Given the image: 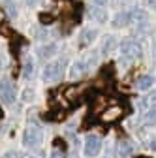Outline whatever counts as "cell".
<instances>
[{"label":"cell","mask_w":156,"mask_h":158,"mask_svg":"<svg viewBox=\"0 0 156 158\" xmlns=\"http://www.w3.org/2000/svg\"><path fill=\"white\" fill-rule=\"evenodd\" d=\"M32 70H34V64H32V58H27V60H25V64H23V77L25 79H28L30 75H32Z\"/></svg>","instance_id":"d6986e66"},{"label":"cell","mask_w":156,"mask_h":158,"mask_svg":"<svg viewBox=\"0 0 156 158\" xmlns=\"http://www.w3.org/2000/svg\"><path fill=\"white\" fill-rule=\"evenodd\" d=\"M132 23V11H122L119 13L115 19H113V25L119 28V27H124V25H130Z\"/></svg>","instance_id":"8fae6325"},{"label":"cell","mask_w":156,"mask_h":158,"mask_svg":"<svg viewBox=\"0 0 156 158\" xmlns=\"http://www.w3.org/2000/svg\"><path fill=\"white\" fill-rule=\"evenodd\" d=\"M55 51H56V45H45V47H40V49H38V55H40L42 58H47V56H51Z\"/></svg>","instance_id":"ac0fdd59"},{"label":"cell","mask_w":156,"mask_h":158,"mask_svg":"<svg viewBox=\"0 0 156 158\" xmlns=\"http://www.w3.org/2000/svg\"><path fill=\"white\" fill-rule=\"evenodd\" d=\"M117 47V40L113 38V36H109V38H105V44H104V49H102V53L104 55H109L113 49Z\"/></svg>","instance_id":"2e32d148"},{"label":"cell","mask_w":156,"mask_h":158,"mask_svg":"<svg viewBox=\"0 0 156 158\" xmlns=\"http://www.w3.org/2000/svg\"><path fill=\"white\" fill-rule=\"evenodd\" d=\"M42 128L38 126V124H34V123H30L28 126H27V130H25V134H23V145L25 147H28V149H32V147H38L42 143Z\"/></svg>","instance_id":"7a4b0ae2"},{"label":"cell","mask_w":156,"mask_h":158,"mask_svg":"<svg viewBox=\"0 0 156 158\" xmlns=\"http://www.w3.org/2000/svg\"><path fill=\"white\" fill-rule=\"evenodd\" d=\"M53 21H55V15L45 13V11H43V13H40V23H42V25H51Z\"/></svg>","instance_id":"44dd1931"},{"label":"cell","mask_w":156,"mask_h":158,"mask_svg":"<svg viewBox=\"0 0 156 158\" xmlns=\"http://www.w3.org/2000/svg\"><path fill=\"white\" fill-rule=\"evenodd\" d=\"M105 158H111V156H105Z\"/></svg>","instance_id":"836d02e7"},{"label":"cell","mask_w":156,"mask_h":158,"mask_svg":"<svg viewBox=\"0 0 156 158\" xmlns=\"http://www.w3.org/2000/svg\"><path fill=\"white\" fill-rule=\"evenodd\" d=\"M23 98H25V100H32V90H30V89H27V90L23 92Z\"/></svg>","instance_id":"d4e9b609"},{"label":"cell","mask_w":156,"mask_h":158,"mask_svg":"<svg viewBox=\"0 0 156 158\" xmlns=\"http://www.w3.org/2000/svg\"><path fill=\"white\" fill-rule=\"evenodd\" d=\"M139 107H141V109H145V111H147V109H150V107H156V90L143 98V100L139 102Z\"/></svg>","instance_id":"5bb4252c"},{"label":"cell","mask_w":156,"mask_h":158,"mask_svg":"<svg viewBox=\"0 0 156 158\" xmlns=\"http://www.w3.org/2000/svg\"><path fill=\"white\" fill-rule=\"evenodd\" d=\"M6 13L10 17H15L17 15V6H15L13 0H6Z\"/></svg>","instance_id":"ffe728a7"},{"label":"cell","mask_w":156,"mask_h":158,"mask_svg":"<svg viewBox=\"0 0 156 158\" xmlns=\"http://www.w3.org/2000/svg\"><path fill=\"white\" fill-rule=\"evenodd\" d=\"M141 124L143 126H154L156 124V107H150L143 113L141 117Z\"/></svg>","instance_id":"30bf717a"},{"label":"cell","mask_w":156,"mask_h":158,"mask_svg":"<svg viewBox=\"0 0 156 158\" xmlns=\"http://www.w3.org/2000/svg\"><path fill=\"white\" fill-rule=\"evenodd\" d=\"M53 147H55V149H58V151H60V149H66V141H64V139H60V137H56V139L53 141Z\"/></svg>","instance_id":"7402d4cb"},{"label":"cell","mask_w":156,"mask_h":158,"mask_svg":"<svg viewBox=\"0 0 156 158\" xmlns=\"http://www.w3.org/2000/svg\"><path fill=\"white\" fill-rule=\"evenodd\" d=\"M81 94H83V89H81V87H68V89L64 90L66 100H70V102H75L77 98H81Z\"/></svg>","instance_id":"4fadbf2b"},{"label":"cell","mask_w":156,"mask_h":158,"mask_svg":"<svg viewBox=\"0 0 156 158\" xmlns=\"http://www.w3.org/2000/svg\"><path fill=\"white\" fill-rule=\"evenodd\" d=\"M92 4H94V6H102V8H104V6L107 4V0H92Z\"/></svg>","instance_id":"484cf974"},{"label":"cell","mask_w":156,"mask_h":158,"mask_svg":"<svg viewBox=\"0 0 156 158\" xmlns=\"http://www.w3.org/2000/svg\"><path fill=\"white\" fill-rule=\"evenodd\" d=\"M113 73H115L113 64H107V66H104V68H102L100 77H102V79H105V81H111V79H113Z\"/></svg>","instance_id":"e0dca14e"},{"label":"cell","mask_w":156,"mask_h":158,"mask_svg":"<svg viewBox=\"0 0 156 158\" xmlns=\"http://www.w3.org/2000/svg\"><path fill=\"white\" fill-rule=\"evenodd\" d=\"M132 151H133V147H132V143H130V141L122 139V141L119 143V156L126 158V156H130V154H132Z\"/></svg>","instance_id":"9a60e30c"},{"label":"cell","mask_w":156,"mask_h":158,"mask_svg":"<svg viewBox=\"0 0 156 158\" xmlns=\"http://www.w3.org/2000/svg\"><path fill=\"white\" fill-rule=\"evenodd\" d=\"M96 36H98V32H96L94 28H85L81 32V36H79V45L81 47H88L94 40H96Z\"/></svg>","instance_id":"52a82bcc"},{"label":"cell","mask_w":156,"mask_h":158,"mask_svg":"<svg viewBox=\"0 0 156 158\" xmlns=\"http://www.w3.org/2000/svg\"><path fill=\"white\" fill-rule=\"evenodd\" d=\"M68 158H79V156H77V154H70Z\"/></svg>","instance_id":"f546056e"},{"label":"cell","mask_w":156,"mask_h":158,"mask_svg":"<svg viewBox=\"0 0 156 158\" xmlns=\"http://www.w3.org/2000/svg\"><path fill=\"white\" fill-rule=\"evenodd\" d=\"M102 151V137L100 135H88L87 139H85V154L94 158V156H98Z\"/></svg>","instance_id":"5b68a950"},{"label":"cell","mask_w":156,"mask_h":158,"mask_svg":"<svg viewBox=\"0 0 156 158\" xmlns=\"http://www.w3.org/2000/svg\"><path fill=\"white\" fill-rule=\"evenodd\" d=\"M152 83H154V79L150 75H141L138 81H135V89L138 90H149L152 87Z\"/></svg>","instance_id":"7c38bea8"},{"label":"cell","mask_w":156,"mask_h":158,"mask_svg":"<svg viewBox=\"0 0 156 158\" xmlns=\"http://www.w3.org/2000/svg\"><path fill=\"white\" fill-rule=\"evenodd\" d=\"M135 158H150V156H135Z\"/></svg>","instance_id":"1f68e13d"},{"label":"cell","mask_w":156,"mask_h":158,"mask_svg":"<svg viewBox=\"0 0 156 158\" xmlns=\"http://www.w3.org/2000/svg\"><path fill=\"white\" fill-rule=\"evenodd\" d=\"M122 115H124V109L121 106L113 104L111 107L104 109V113L100 115V118H102V123H117L119 118H122Z\"/></svg>","instance_id":"8992f818"},{"label":"cell","mask_w":156,"mask_h":158,"mask_svg":"<svg viewBox=\"0 0 156 158\" xmlns=\"http://www.w3.org/2000/svg\"><path fill=\"white\" fill-rule=\"evenodd\" d=\"M2 21H4V11H2V8H0V25H2Z\"/></svg>","instance_id":"f1b7e54d"},{"label":"cell","mask_w":156,"mask_h":158,"mask_svg":"<svg viewBox=\"0 0 156 158\" xmlns=\"http://www.w3.org/2000/svg\"><path fill=\"white\" fill-rule=\"evenodd\" d=\"M0 118H2V109H0Z\"/></svg>","instance_id":"d6a6232c"},{"label":"cell","mask_w":156,"mask_h":158,"mask_svg":"<svg viewBox=\"0 0 156 158\" xmlns=\"http://www.w3.org/2000/svg\"><path fill=\"white\" fill-rule=\"evenodd\" d=\"M38 2H40V0H27V4H28V6H36Z\"/></svg>","instance_id":"83f0119b"},{"label":"cell","mask_w":156,"mask_h":158,"mask_svg":"<svg viewBox=\"0 0 156 158\" xmlns=\"http://www.w3.org/2000/svg\"><path fill=\"white\" fill-rule=\"evenodd\" d=\"M121 53L122 56L126 58V60H135V58H139L143 49L141 45L135 42V40H124V42L121 44Z\"/></svg>","instance_id":"3957f363"},{"label":"cell","mask_w":156,"mask_h":158,"mask_svg":"<svg viewBox=\"0 0 156 158\" xmlns=\"http://www.w3.org/2000/svg\"><path fill=\"white\" fill-rule=\"evenodd\" d=\"M90 17L94 19V21H98V23H105L107 21V13L102 6H92L90 8Z\"/></svg>","instance_id":"9c48e42d"},{"label":"cell","mask_w":156,"mask_h":158,"mask_svg":"<svg viewBox=\"0 0 156 158\" xmlns=\"http://www.w3.org/2000/svg\"><path fill=\"white\" fill-rule=\"evenodd\" d=\"M4 158H21V156H19V152H17V151H10V152H6V154H4Z\"/></svg>","instance_id":"603a6c76"},{"label":"cell","mask_w":156,"mask_h":158,"mask_svg":"<svg viewBox=\"0 0 156 158\" xmlns=\"http://www.w3.org/2000/svg\"><path fill=\"white\" fill-rule=\"evenodd\" d=\"M85 72H87L85 62H83V60H77V62H73L72 68H70V77H72V79H81Z\"/></svg>","instance_id":"ba28073f"},{"label":"cell","mask_w":156,"mask_h":158,"mask_svg":"<svg viewBox=\"0 0 156 158\" xmlns=\"http://www.w3.org/2000/svg\"><path fill=\"white\" fill-rule=\"evenodd\" d=\"M150 4H152V6H156V0H150Z\"/></svg>","instance_id":"4dcf8cb0"},{"label":"cell","mask_w":156,"mask_h":158,"mask_svg":"<svg viewBox=\"0 0 156 158\" xmlns=\"http://www.w3.org/2000/svg\"><path fill=\"white\" fill-rule=\"evenodd\" d=\"M64 70H66V62L64 60H55V62L47 64L43 68V81H47V83L60 81L62 75H64Z\"/></svg>","instance_id":"6da1fadb"},{"label":"cell","mask_w":156,"mask_h":158,"mask_svg":"<svg viewBox=\"0 0 156 158\" xmlns=\"http://www.w3.org/2000/svg\"><path fill=\"white\" fill-rule=\"evenodd\" d=\"M2 70H4V56L0 55V73H2Z\"/></svg>","instance_id":"4316f807"},{"label":"cell","mask_w":156,"mask_h":158,"mask_svg":"<svg viewBox=\"0 0 156 158\" xmlns=\"http://www.w3.org/2000/svg\"><path fill=\"white\" fill-rule=\"evenodd\" d=\"M15 96H17V90H15L13 81L11 79H2L0 81V100L10 106L15 102Z\"/></svg>","instance_id":"277c9868"},{"label":"cell","mask_w":156,"mask_h":158,"mask_svg":"<svg viewBox=\"0 0 156 158\" xmlns=\"http://www.w3.org/2000/svg\"><path fill=\"white\" fill-rule=\"evenodd\" d=\"M51 158H64V156H62V152L58 149H55V151H51Z\"/></svg>","instance_id":"cb8c5ba5"}]
</instances>
